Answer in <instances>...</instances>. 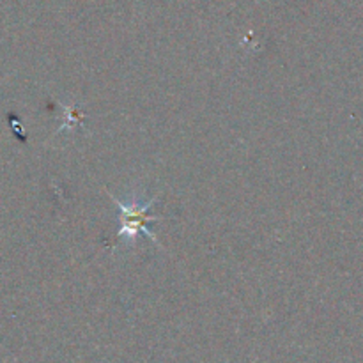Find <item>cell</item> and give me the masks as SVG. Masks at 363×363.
<instances>
[{
	"instance_id": "1",
	"label": "cell",
	"mask_w": 363,
	"mask_h": 363,
	"mask_svg": "<svg viewBox=\"0 0 363 363\" xmlns=\"http://www.w3.org/2000/svg\"><path fill=\"white\" fill-rule=\"evenodd\" d=\"M110 199L119 206L121 215V229L117 233L116 243H135V238L138 234H145L149 240L158 245V238L147 225V223L158 222L160 220V216H155L151 213V208L156 202V199L147 202H140L137 199H133L131 202H123L117 197H113V195H110Z\"/></svg>"
}]
</instances>
